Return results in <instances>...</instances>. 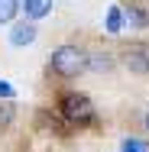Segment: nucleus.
Here are the masks:
<instances>
[{
	"label": "nucleus",
	"mask_w": 149,
	"mask_h": 152,
	"mask_svg": "<svg viewBox=\"0 0 149 152\" xmlns=\"http://www.w3.org/2000/svg\"><path fill=\"white\" fill-rule=\"evenodd\" d=\"M13 97H16V88L10 81H0V100H13Z\"/></svg>",
	"instance_id": "nucleus-12"
},
{
	"label": "nucleus",
	"mask_w": 149,
	"mask_h": 152,
	"mask_svg": "<svg viewBox=\"0 0 149 152\" xmlns=\"http://www.w3.org/2000/svg\"><path fill=\"white\" fill-rule=\"evenodd\" d=\"M62 117L71 126H91L97 120V110H94L88 94H65L62 97Z\"/></svg>",
	"instance_id": "nucleus-2"
},
{
	"label": "nucleus",
	"mask_w": 149,
	"mask_h": 152,
	"mask_svg": "<svg viewBox=\"0 0 149 152\" xmlns=\"http://www.w3.org/2000/svg\"><path fill=\"white\" fill-rule=\"evenodd\" d=\"M10 42L16 45V49H26L36 42V23H13V29H10Z\"/></svg>",
	"instance_id": "nucleus-3"
},
{
	"label": "nucleus",
	"mask_w": 149,
	"mask_h": 152,
	"mask_svg": "<svg viewBox=\"0 0 149 152\" xmlns=\"http://www.w3.org/2000/svg\"><path fill=\"white\" fill-rule=\"evenodd\" d=\"M20 13V0H0V23H13Z\"/></svg>",
	"instance_id": "nucleus-7"
},
{
	"label": "nucleus",
	"mask_w": 149,
	"mask_h": 152,
	"mask_svg": "<svg viewBox=\"0 0 149 152\" xmlns=\"http://www.w3.org/2000/svg\"><path fill=\"white\" fill-rule=\"evenodd\" d=\"M20 10L29 20H42V16L52 13V0H20Z\"/></svg>",
	"instance_id": "nucleus-4"
},
{
	"label": "nucleus",
	"mask_w": 149,
	"mask_h": 152,
	"mask_svg": "<svg viewBox=\"0 0 149 152\" xmlns=\"http://www.w3.org/2000/svg\"><path fill=\"white\" fill-rule=\"evenodd\" d=\"M114 65L110 55H88V71H107Z\"/></svg>",
	"instance_id": "nucleus-10"
},
{
	"label": "nucleus",
	"mask_w": 149,
	"mask_h": 152,
	"mask_svg": "<svg viewBox=\"0 0 149 152\" xmlns=\"http://www.w3.org/2000/svg\"><path fill=\"white\" fill-rule=\"evenodd\" d=\"M143 126H146V133H149V110H146V120H143Z\"/></svg>",
	"instance_id": "nucleus-13"
},
{
	"label": "nucleus",
	"mask_w": 149,
	"mask_h": 152,
	"mask_svg": "<svg viewBox=\"0 0 149 152\" xmlns=\"http://www.w3.org/2000/svg\"><path fill=\"white\" fill-rule=\"evenodd\" d=\"M126 68H130V71H136V75H146V71H149V55L143 52V49L126 52Z\"/></svg>",
	"instance_id": "nucleus-5"
},
{
	"label": "nucleus",
	"mask_w": 149,
	"mask_h": 152,
	"mask_svg": "<svg viewBox=\"0 0 149 152\" xmlns=\"http://www.w3.org/2000/svg\"><path fill=\"white\" fill-rule=\"evenodd\" d=\"M13 120H16V107L10 100H0V129L13 126Z\"/></svg>",
	"instance_id": "nucleus-9"
},
{
	"label": "nucleus",
	"mask_w": 149,
	"mask_h": 152,
	"mask_svg": "<svg viewBox=\"0 0 149 152\" xmlns=\"http://www.w3.org/2000/svg\"><path fill=\"white\" fill-rule=\"evenodd\" d=\"M104 26H107V32H114V36L123 29V10H120V7H110V10H107V23H104Z\"/></svg>",
	"instance_id": "nucleus-8"
},
{
	"label": "nucleus",
	"mask_w": 149,
	"mask_h": 152,
	"mask_svg": "<svg viewBox=\"0 0 149 152\" xmlns=\"http://www.w3.org/2000/svg\"><path fill=\"white\" fill-rule=\"evenodd\" d=\"M123 152H149V146L143 139H126V142H123Z\"/></svg>",
	"instance_id": "nucleus-11"
},
{
	"label": "nucleus",
	"mask_w": 149,
	"mask_h": 152,
	"mask_svg": "<svg viewBox=\"0 0 149 152\" xmlns=\"http://www.w3.org/2000/svg\"><path fill=\"white\" fill-rule=\"evenodd\" d=\"M123 23H133V26H149V13L139 10V7H130L123 10Z\"/></svg>",
	"instance_id": "nucleus-6"
},
{
	"label": "nucleus",
	"mask_w": 149,
	"mask_h": 152,
	"mask_svg": "<svg viewBox=\"0 0 149 152\" xmlns=\"http://www.w3.org/2000/svg\"><path fill=\"white\" fill-rule=\"evenodd\" d=\"M49 68L59 75V78H78V75H88V52L78 49V45H62L52 52Z\"/></svg>",
	"instance_id": "nucleus-1"
}]
</instances>
